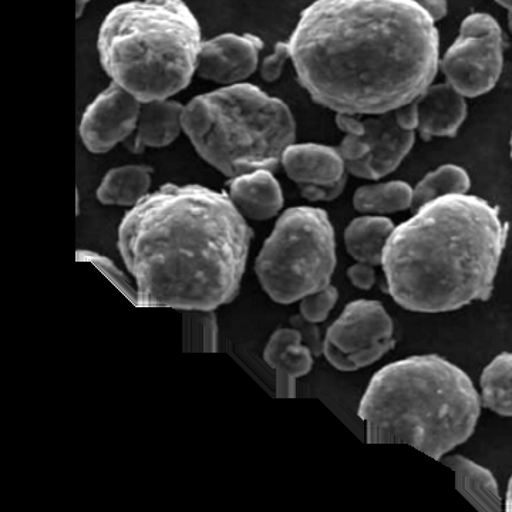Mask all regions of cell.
<instances>
[{"instance_id": "cell-11", "label": "cell", "mask_w": 512, "mask_h": 512, "mask_svg": "<svg viewBox=\"0 0 512 512\" xmlns=\"http://www.w3.org/2000/svg\"><path fill=\"white\" fill-rule=\"evenodd\" d=\"M140 101L119 84L111 82L84 111L80 137L90 153H109L126 143L136 131Z\"/></svg>"}, {"instance_id": "cell-10", "label": "cell", "mask_w": 512, "mask_h": 512, "mask_svg": "<svg viewBox=\"0 0 512 512\" xmlns=\"http://www.w3.org/2000/svg\"><path fill=\"white\" fill-rule=\"evenodd\" d=\"M336 126L345 134L365 138L370 154L356 163L346 164V171L363 180H380L403 163L414 146V131L404 130L394 111L372 114L359 119L352 114H336Z\"/></svg>"}, {"instance_id": "cell-28", "label": "cell", "mask_w": 512, "mask_h": 512, "mask_svg": "<svg viewBox=\"0 0 512 512\" xmlns=\"http://www.w3.org/2000/svg\"><path fill=\"white\" fill-rule=\"evenodd\" d=\"M291 326L293 329L298 330L301 335L302 343L311 350L312 355L319 357L323 355V340L320 338L318 323L309 322L308 319L303 318L301 313L292 316Z\"/></svg>"}, {"instance_id": "cell-3", "label": "cell", "mask_w": 512, "mask_h": 512, "mask_svg": "<svg viewBox=\"0 0 512 512\" xmlns=\"http://www.w3.org/2000/svg\"><path fill=\"white\" fill-rule=\"evenodd\" d=\"M507 225L474 195L441 197L394 228L383 255L387 291L403 309L457 311L493 293Z\"/></svg>"}, {"instance_id": "cell-35", "label": "cell", "mask_w": 512, "mask_h": 512, "mask_svg": "<svg viewBox=\"0 0 512 512\" xmlns=\"http://www.w3.org/2000/svg\"><path fill=\"white\" fill-rule=\"evenodd\" d=\"M498 5L503 6L508 12H512V0H494Z\"/></svg>"}, {"instance_id": "cell-7", "label": "cell", "mask_w": 512, "mask_h": 512, "mask_svg": "<svg viewBox=\"0 0 512 512\" xmlns=\"http://www.w3.org/2000/svg\"><path fill=\"white\" fill-rule=\"evenodd\" d=\"M335 268V229L328 212L315 207L286 210L255 261L259 284L281 305L328 288Z\"/></svg>"}, {"instance_id": "cell-6", "label": "cell", "mask_w": 512, "mask_h": 512, "mask_svg": "<svg viewBox=\"0 0 512 512\" xmlns=\"http://www.w3.org/2000/svg\"><path fill=\"white\" fill-rule=\"evenodd\" d=\"M183 130L195 151L222 175L274 171L296 137L284 101L239 83L194 97L184 106Z\"/></svg>"}, {"instance_id": "cell-22", "label": "cell", "mask_w": 512, "mask_h": 512, "mask_svg": "<svg viewBox=\"0 0 512 512\" xmlns=\"http://www.w3.org/2000/svg\"><path fill=\"white\" fill-rule=\"evenodd\" d=\"M481 403L485 409L512 417V353L495 357L483 370L480 379Z\"/></svg>"}, {"instance_id": "cell-24", "label": "cell", "mask_w": 512, "mask_h": 512, "mask_svg": "<svg viewBox=\"0 0 512 512\" xmlns=\"http://www.w3.org/2000/svg\"><path fill=\"white\" fill-rule=\"evenodd\" d=\"M190 313V318L185 320L184 342L187 345L185 349L194 350V352H214L218 335L214 311Z\"/></svg>"}, {"instance_id": "cell-4", "label": "cell", "mask_w": 512, "mask_h": 512, "mask_svg": "<svg viewBox=\"0 0 512 512\" xmlns=\"http://www.w3.org/2000/svg\"><path fill=\"white\" fill-rule=\"evenodd\" d=\"M481 407L466 372L439 355H420L380 369L357 413L370 444H406L441 461L473 436Z\"/></svg>"}, {"instance_id": "cell-32", "label": "cell", "mask_w": 512, "mask_h": 512, "mask_svg": "<svg viewBox=\"0 0 512 512\" xmlns=\"http://www.w3.org/2000/svg\"><path fill=\"white\" fill-rule=\"evenodd\" d=\"M413 2L419 3L424 9L429 12L431 18L439 22L447 15V0H413Z\"/></svg>"}, {"instance_id": "cell-33", "label": "cell", "mask_w": 512, "mask_h": 512, "mask_svg": "<svg viewBox=\"0 0 512 512\" xmlns=\"http://www.w3.org/2000/svg\"><path fill=\"white\" fill-rule=\"evenodd\" d=\"M504 510L512 512V476L510 478V483H508L507 498H505Z\"/></svg>"}, {"instance_id": "cell-26", "label": "cell", "mask_w": 512, "mask_h": 512, "mask_svg": "<svg viewBox=\"0 0 512 512\" xmlns=\"http://www.w3.org/2000/svg\"><path fill=\"white\" fill-rule=\"evenodd\" d=\"M77 259H79V261L92 262L93 265H96L114 285H117V288H119L121 292L126 293V296L137 305V293L131 289L126 276L117 269V266L114 265L110 259H107L106 256L96 254V252L80 251V249L77 251Z\"/></svg>"}, {"instance_id": "cell-37", "label": "cell", "mask_w": 512, "mask_h": 512, "mask_svg": "<svg viewBox=\"0 0 512 512\" xmlns=\"http://www.w3.org/2000/svg\"><path fill=\"white\" fill-rule=\"evenodd\" d=\"M510 147H511V158H512V134H511Z\"/></svg>"}, {"instance_id": "cell-15", "label": "cell", "mask_w": 512, "mask_h": 512, "mask_svg": "<svg viewBox=\"0 0 512 512\" xmlns=\"http://www.w3.org/2000/svg\"><path fill=\"white\" fill-rule=\"evenodd\" d=\"M228 191L237 210L252 221L271 220L284 207L281 185L269 170H256L231 178Z\"/></svg>"}, {"instance_id": "cell-21", "label": "cell", "mask_w": 512, "mask_h": 512, "mask_svg": "<svg viewBox=\"0 0 512 512\" xmlns=\"http://www.w3.org/2000/svg\"><path fill=\"white\" fill-rule=\"evenodd\" d=\"M412 205L413 188L404 181L363 185L353 197V207L362 214H394Z\"/></svg>"}, {"instance_id": "cell-36", "label": "cell", "mask_w": 512, "mask_h": 512, "mask_svg": "<svg viewBox=\"0 0 512 512\" xmlns=\"http://www.w3.org/2000/svg\"><path fill=\"white\" fill-rule=\"evenodd\" d=\"M508 28H510V32L512 33V12H508Z\"/></svg>"}, {"instance_id": "cell-16", "label": "cell", "mask_w": 512, "mask_h": 512, "mask_svg": "<svg viewBox=\"0 0 512 512\" xmlns=\"http://www.w3.org/2000/svg\"><path fill=\"white\" fill-rule=\"evenodd\" d=\"M183 104L174 100H156L141 104L136 131L126 146L133 154L146 148H163L173 144L183 130Z\"/></svg>"}, {"instance_id": "cell-30", "label": "cell", "mask_w": 512, "mask_h": 512, "mask_svg": "<svg viewBox=\"0 0 512 512\" xmlns=\"http://www.w3.org/2000/svg\"><path fill=\"white\" fill-rule=\"evenodd\" d=\"M348 276L350 282H352L357 289L369 291V289L373 288V285H375L376 282L375 266L356 262L355 265L350 266L348 269Z\"/></svg>"}, {"instance_id": "cell-2", "label": "cell", "mask_w": 512, "mask_h": 512, "mask_svg": "<svg viewBox=\"0 0 512 512\" xmlns=\"http://www.w3.org/2000/svg\"><path fill=\"white\" fill-rule=\"evenodd\" d=\"M252 235L227 194L165 184L124 215L117 245L138 306L212 312L237 298Z\"/></svg>"}, {"instance_id": "cell-25", "label": "cell", "mask_w": 512, "mask_h": 512, "mask_svg": "<svg viewBox=\"0 0 512 512\" xmlns=\"http://www.w3.org/2000/svg\"><path fill=\"white\" fill-rule=\"evenodd\" d=\"M339 292L335 286L329 285L322 291L305 296L301 301V315L309 322L322 323L328 319L329 313L338 302Z\"/></svg>"}, {"instance_id": "cell-17", "label": "cell", "mask_w": 512, "mask_h": 512, "mask_svg": "<svg viewBox=\"0 0 512 512\" xmlns=\"http://www.w3.org/2000/svg\"><path fill=\"white\" fill-rule=\"evenodd\" d=\"M311 350L302 343L298 330L278 329L269 339L264 350L266 365L276 372L278 396L292 397L295 380L308 375L312 370Z\"/></svg>"}, {"instance_id": "cell-27", "label": "cell", "mask_w": 512, "mask_h": 512, "mask_svg": "<svg viewBox=\"0 0 512 512\" xmlns=\"http://www.w3.org/2000/svg\"><path fill=\"white\" fill-rule=\"evenodd\" d=\"M291 60V49L288 42H279L276 45L274 53L266 56L261 64V77L265 82H276L284 72L286 62Z\"/></svg>"}, {"instance_id": "cell-14", "label": "cell", "mask_w": 512, "mask_h": 512, "mask_svg": "<svg viewBox=\"0 0 512 512\" xmlns=\"http://www.w3.org/2000/svg\"><path fill=\"white\" fill-rule=\"evenodd\" d=\"M419 131L424 140L453 137L467 119L466 97L448 83L430 84L416 99Z\"/></svg>"}, {"instance_id": "cell-19", "label": "cell", "mask_w": 512, "mask_h": 512, "mask_svg": "<svg viewBox=\"0 0 512 512\" xmlns=\"http://www.w3.org/2000/svg\"><path fill=\"white\" fill-rule=\"evenodd\" d=\"M392 220L366 215L353 220L345 231L348 254L356 262L372 266L382 265L384 249L394 231Z\"/></svg>"}, {"instance_id": "cell-23", "label": "cell", "mask_w": 512, "mask_h": 512, "mask_svg": "<svg viewBox=\"0 0 512 512\" xmlns=\"http://www.w3.org/2000/svg\"><path fill=\"white\" fill-rule=\"evenodd\" d=\"M470 187V175L464 168L454 164L441 165L413 188L412 210L417 211L423 205L447 195L467 194Z\"/></svg>"}, {"instance_id": "cell-5", "label": "cell", "mask_w": 512, "mask_h": 512, "mask_svg": "<svg viewBox=\"0 0 512 512\" xmlns=\"http://www.w3.org/2000/svg\"><path fill=\"white\" fill-rule=\"evenodd\" d=\"M202 43L200 23L184 0H133L103 20L97 49L111 82L150 103L191 83Z\"/></svg>"}, {"instance_id": "cell-29", "label": "cell", "mask_w": 512, "mask_h": 512, "mask_svg": "<svg viewBox=\"0 0 512 512\" xmlns=\"http://www.w3.org/2000/svg\"><path fill=\"white\" fill-rule=\"evenodd\" d=\"M338 151L345 164H350L369 156L370 147L362 136L346 134V137L343 138L342 143L338 147Z\"/></svg>"}, {"instance_id": "cell-1", "label": "cell", "mask_w": 512, "mask_h": 512, "mask_svg": "<svg viewBox=\"0 0 512 512\" xmlns=\"http://www.w3.org/2000/svg\"><path fill=\"white\" fill-rule=\"evenodd\" d=\"M288 45L303 89L336 114L399 109L440 67L436 20L413 0H315Z\"/></svg>"}, {"instance_id": "cell-31", "label": "cell", "mask_w": 512, "mask_h": 512, "mask_svg": "<svg viewBox=\"0 0 512 512\" xmlns=\"http://www.w3.org/2000/svg\"><path fill=\"white\" fill-rule=\"evenodd\" d=\"M394 114H396V119L404 130H417V126H419V111H417L416 100L394 110Z\"/></svg>"}, {"instance_id": "cell-20", "label": "cell", "mask_w": 512, "mask_h": 512, "mask_svg": "<svg viewBox=\"0 0 512 512\" xmlns=\"http://www.w3.org/2000/svg\"><path fill=\"white\" fill-rule=\"evenodd\" d=\"M153 168L147 165H123L104 175L97 188V200L104 205L133 208L150 194Z\"/></svg>"}, {"instance_id": "cell-34", "label": "cell", "mask_w": 512, "mask_h": 512, "mask_svg": "<svg viewBox=\"0 0 512 512\" xmlns=\"http://www.w3.org/2000/svg\"><path fill=\"white\" fill-rule=\"evenodd\" d=\"M90 2H92V0H77V18L83 15L84 9H86V6L89 5Z\"/></svg>"}, {"instance_id": "cell-8", "label": "cell", "mask_w": 512, "mask_h": 512, "mask_svg": "<svg viewBox=\"0 0 512 512\" xmlns=\"http://www.w3.org/2000/svg\"><path fill=\"white\" fill-rule=\"evenodd\" d=\"M503 66V30L487 13L467 16L456 42L440 59L447 83L464 97L491 92L500 80Z\"/></svg>"}, {"instance_id": "cell-9", "label": "cell", "mask_w": 512, "mask_h": 512, "mask_svg": "<svg viewBox=\"0 0 512 512\" xmlns=\"http://www.w3.org/2000/svg\"><path fill=\"white\" fill-rule=\"evenodd\" d=\"M394 325L382 303L350 302L326 332L323 355L340 372L376 363L394 348Z\"/></svg>"}, {"instance_id": "cell-18", "label": "cell", "mask_w": 512, "mask_h": 512, "mask_svg": "<svg viewBox=\"0 0 512 512\" xmlns=\"http://www.w3.org/2000/svg\"><path fill=\"white\" fill-rule=\"evenodd\" d=\"M441 463L456 473V487L477 510L500 512L504 510L503 498L497 480L490 470L463 456H444Z\"/></svg>"}, {"instance_id": "cell-13", "label": "cell", "mask_w": 512, "mask_h": 512, "mask_svg": "<svg viewBox=\"0 0 512 512\" xmlns=\"http://www.w3.org/2000/svg\"><path fill=\"white\" fill-rule=\"evenodd\" d=\"M264 42L258 36L224 33L202 43L197 73L201 79L234 86L255 73Z\"/></svg>"}, {"instance_id": "cell-12", "label": "cell", "mask_w": 512, "mask_h": 512, "mask_svg": "<svg viewBox=\"0 0 512 512\" xmlns=\"http://www.w3.org/2000/svg\"><path fill=\"white\" fill-rule=\"evenodd\" d=\"M281 164L302 197L311 202L333 201L346 187V164L338 148L320 144H292Z\"/></svg>"}]
</instances>
